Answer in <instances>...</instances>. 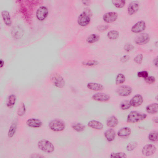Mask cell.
Returning a JSON list of instances; mask_svg holds the SVG:
<instances>
[{"label":"cell","mask_w":158,"mask_h":158,"mask_svg":"<svg viewBox=\"0 0 158 158\" xmlns=\"http://www.w3.org/2000/svg\"><path fill=\"white\" fill-rule=\"evenodd\" d=\"M137 75L138 77L144 79L148 76V73L146 71H142L138 72Z\"/></svg>","instance_id":"obj_40"},{"label":"cell","mask_w":158,"mask_h":158,"mask_svg":"<svg viewBox=\"0 0 158 158\" xmlns=\"http://www.w3.org/2000/svg\"><path fill=\"white\" fill-rule=\"evenodd\" d=\"M99 38L100 37L98 34H93L90 35L87 37L86 41L89 44H93L98 41Z\"/></svg>","instance_id":"obj_26"},{"label":"cell","mask_w":158,"mask_h":158,"mask_svg":"<svg viewBox=\"0 0 158 158\" xmlns=\"http://www.w3.org/2000/svg\"><path fill=\"white\" fill-rule=\"evenodd\" d=\"M134 46L130 43H128L125 45L124 46V50L127 52H130L134 49Z\"/></svg>","instance_id":"obj_39"},{"label":"cell","mask_w":158,"mask_h":158,"mask_svg":"<svg viewBox=\"0 0 158 158\" xmlns=\"http://www.w3.org/2000/svg\"><path fill=\"white\" fill-rule=\"evenodd\" d=\"M131 106L129 101L127 100L123 101L120 105L121 109L123 110L129 109Z\"/></svg>","instance_id":"obj_33"},{"label":"cell","mask_w":158,"mask_h":158,"mask_svg":"<svg viewBox=\"0 0 158 158\" xmlns=\"http://www.w3.org/2000/svg\"><path fill=\"white\" fill-rule=\"evenodd\" d=\"M146 27L145 22L141 20L135 24L131 28V31L134 33L142 32L145 30Z\"/></svg>","instance_id":"obj_10"},{"label":"cell","mask_w":158,"mask_h":158,"mask_svg":"<svg viewBox=\"0 0 158 158\" xmlns=\"http://www.w3.org/2000/svg\"><path fill=\"white\" fill-rule=\"evenodd\" d=\"M158 104L154 103L148 105L146 108L147 112L151 114L156 113L158 112Z\"/></svg>","instance_id":"obj_22"},{"label":"cell","mask_w":158,"mask_h":158,"mask_svg":"<svg viewBox=\"0 0 158 158\" xmlns=\"http://www.w3.org/2000/svg\"><path fill=\"white\" fill-rule=\"evenodd\" d=\"M118 14L115 12H110L106 13L103 16L104 21L108 23H110L115 21L117 19Z\"/></svg>","instance_id":"obj_11"},{"label":"cell","mask_w":158,"mask_h":158,"mask_svg":"<svg viewBox=\"0 0 158 158\" xmlns=\"http://www.w3.org/2000/svg\"><path fill=\"white\" fill-rule=\"evenodd\" d=\"M50 129L55 132H60L65 129V122L59 119H55L50 122L49 124Z\"/></svg>","instance_id":"obj_4"},{"label":"cell","mask_w":158,"mask_h":158,"mask_svg":"<svg viewBox=\"0 0 158 158\" xmlns=\"http://www.w3.org/2000/svg\"><path fill=\"white\" fill-rule=\"evenodd\" d=\"M17 129V123L14 121L12 123L8 132V136L10 138L14 137Z\"/></svg>","instance_id":"obj_23"},{"label":"cell","mask_w":158,"mask_h":158,"mask_svg":"<svg viewBox=\"0 0 158 158\" xmlns=\"http://www.w3.org/2000/svg\"><path fill=\"white\" fill-rule=\"evenodd\" d=\"M0 61H1V63H0V64H1V67L2 68L3 66L4 65V62L3 60H2L1 59Z\"/></svg>","instance_id":"obj_44"},{"label":"cell","mask_w":158,"mask_h":158,"mask_svg":"<svg viewBox=\"0 0 158 158\" xmlns=\"http://www.w3.org/2000/svg\"><path fill=\"white\" fill-rule=\"evenodd\" d=\"M111 158H126L127 156L126 153L123 152L112 153L110 155Z\"/></svg>","instance_id":"obj_36"},{"label":"cell","mask_w":158,"mask_h":158,"mask_svg":"<svg viewBox=\"0 0 158 158\" xmlns=\"http://www.w3.org/2000/svg\"><path fill=\"white\" fill-rule=\"evenodd\" d=\"M37 146L41 151L47 153H53L55 150L54 144L49 140H40L38 142Z\"/></svg>","instance_id":"obj_3"},{"label":"cell","mask_w":158,"mask_h":158,"mask_svg":"<svg viewBox=\"0 0 158 158\" xmlns=\"http://www.w3.org/2000/svg\"><path fill=\"white\" fill-rule=\"evenodd\" d=\"M150 40V36L148 34L146 33L139 34L136 37L134 40L135 43L139 45L145 44Z\"/></svg>","instance_id":"obj_5"},{"label":"cell","mask_w":158,"mask_h":158,"mask_svg":"<svg viewBox=\"0 0 158 158\" xmlns=\"http://www.w3.org/2000/svg\"><path fill=\"white\" fill-rule=\"evenodd\" d=\"M138 146V143L135 141L131 142L129 143L127 146V150L128 151H133Z\"/></svg>","instance_id":"obj_34"},{"label":"cell","mask_w":158,"mask_h":158,"mask_svg":"<svg viewBox=\"0 0 158 158\" xmlns=\"http://www.w3.org/2000/svg\"><path fill=\"white\" fill-rule=\"evenodd\" d=\"M126 80V78L123 74H118L116 79V83L117 85H120L124 83Z\"/></svg>","instance_id":"obj_30"},{"label":"cell","mask_w":158,"mask_h":158,"mask_svg":"<svg viewBox=\"0 0 158 158\" xmlns=\"http://www.w3.org/2000/svg\"><path fill=\"white\" fill-rule=\"evenodd\" d=\"M147 117L146 114L137 111L131 112L127 117V121L130 123H135L142 121Z\"/></svg>","instance_id":"obj_1"},{"label":"cell","mask_w":158,"mask_h":158,"mask_svg":"<svg viewBox=\"0 0 158 158\" xmlns=\"http://www.w3.org/2000/svg\"><path fill=\"white\" fill-rule=\"evenodd\" d=\"M148 139L151 141L153 142L158 141V132L156 131H153L149 134Z\"/></svg>","instance_id":"obj_35"},{"label":"cell","mask_w":158,"mask_h":158,"mask_svg":"<svg viewBox=\"0 0 158 158\" xmlns=\"http://www.w3.org/2000/svg\"><path fill=\"white\" fill-rule=\"evenodd\" d=\"M156 150V147L154 145L147 144L143 147L142 151V154L145 156H151L155 154Z\"/></svg>","instance_id":"obj_6"},{"label":"cell","mask_w":158,"mask_h":158,"mask_svg":"<svg viewBox=\"0 0 158 158\" xmlns=\"http://www.w3.org/2000/svg\"><path fill=\"white\" fill-rule=\"evenodd\" d=\"M104 135L108 141L111 142L113 141L116 138V131L113 129H109L105 131Z\"/></svg>","instance_id":"obj_18"},{"label":"cell","mask_w":158,"mask_h":158,"mask_svg":"<svg viewBox=\"0 0 158 158\" xmlns=\"http://www.w3.org/2000/svg\"><path fill=\"white\" fill-rule=\"evenodd\" d=\"M82 64L83 66L92 67L97 65L99 64V62L98 61L96 60H90L83 61Z\"/></svg>","instance_id":"obj_28"},{"label":"cell","mask_w":158,"mask_h":158,"mask_svg":"<svg viewBox=\"0 0 158 158\" xmlns=\"http://www.w3.org/2000/svg\"><path fill=\"white\" fill-rule=\"evenodd\" d=\"M2 16L5 24L7 26H10L12 21L9 13L7 11H4L2 12Z\"/></svg>","instance_id":"obj_24"},{"label":"cell","mask_w":158,"mask_h":158,"mask_svg":"<svg viewBox=\"0 0 158 158\" xmlns=\"http://www.w3.org/2000/svg\"><path fill=\"white\" fill-rule=\"evenodd\" d=\"M140 7V4L138 2L133 1L131 2L127 9L128 14L130 15H133L136 13L138 11Z\"/></svg>","instance_id":"obj_14"},{"label":"cell","mask_w":158,"mask_h":158,"mask_svg":"<svg viewBox=\"0 0 158 158\" xmlns=\"http://www.w3.org/2000/svg\"><path fill=\"white\" fill-rule=\"evenodd\" d=\"M16 100V96L14 94H12L8 96L6 103L7 107L9 108L14 107L15 104Z\"/></svg>","instance_id":"obj_21"},{"label":"cell","mask_w":158,"mask_h":158,"mask_svg":"<svg viewBox=\"0 0 158 158\" xmlns=\"http://www.w3.org/2000/svg\"><path fill=\"white\" fill-rule=\"evenodd\" d=\"M26 124L29 127L33 128H41L42 125V121L36 118H30L26 122Z\"/></svg>","instance_id":"obj_13"},{"label":"cell","mask_w":158,"mask_h":158,"mask_svg":"<svg viewBox=\"0 0 158 158\" xmlns=\"http://www.w3.org/2000/svg\"><path fill=\"white\" fill-rule=\"evenodd\" d=\"M87 87L89 90L94 91H102L104 89V86L102 84L93 82L88 83Z\"/></svg>","instance_id":"obj_16"},{"label":"cell","mask_w":158,"mask_h":158,"mask_svg":"<svg viewBox=\"0 0 158 158\" xmlns=\"http://www.w3.org/2000/svg\"><path fill=\"white\" fill-rule=\"evenodd\" d=\"M50 80L52 84L58 89H63L65 84L64 78L58 73H54L51 74L50 77Z\"/></svg>","instance_id":"obj_2"},{"label":"cell","mask_w":158,"mask_h":158,"mask_svg":"<svg viewBox=\"0 0 158 158\" xmlns=\"http://www.w3.org/2000/svg\"><path fill=\"white\" fill-rule=\"evenodd\" d=\"M153 121H154L156 123H157L158 118L157 117H155L153 119Z\"/></svg>","instance_id":"obj_45"},{"label":"cell","mask_w":158,"mask_h":158,"mask_svg":"<svg viewBox=\"0 0 158 158\" xmlns=\"http://www.w3.org/2000/svg\"><path fill=\"white\" fill-rule=\"evenodd\" d=\"M22 30L19 27H14L12 30L13 35L17 38L20 37L23 34Z\"/></svg>","instance_id":"obj_31"},{"label":"cell","mask_w":158,"mask_h":158,"mask_svg":"<svg viewBox=\"0 0 158 158\" xmlns=\"http://www.w3.org/2000/svg\"><path fill=\"white\" fill-rule=\"evenodd\" d=\"M132 92V89L129 86L123 85L120 86L117 90L118 94L121 96H127L130 95Z\"/></svg>","instance_id":"obj_9"},{"label":"cell","mask_w":158,"mask_h":158,"mask_svg":"<svg viewBox=\"0 0 158 158\" xmlns=\"http://www.w3.org/2000/svg\"><path fill=\"white\" fill-rule=\"evenodd\" d=\"M87 125L92 129L102 130L104 128V125L101 122L96 120H92L88 123Z\"/></svg>","instance_id":"obj_17"},{"label":"cell","mask_w":158,"mask_h":158,"mask_svg":"<svg viewBox=\"0 0 158 158\" xmlns=\"http://www.w3.org/2000/svg\"><path fill=\"white\" fill-rule=\"evenodd\" d=\"M153 63H154V65L156 66L157 67V58H156L154 60V61H153Z\"/></svg>","instance_id":"obj_43"},{"label":"cell","mask_w":158,"mask_h":158,"mask_svg":"<svg viewBox=\"0 0 158 158\" xmlns=\"http://www.w3.org/2000/svg\"><path fill=\"white\" fill-rule=\"evenodd\" d=\"M108 28V26L107 25H100L98 27V29L99 31L103 32L107 30Z\"/></svg>","instance_id":"obj_41"},{"label":"cell","mask_w":158,"mask_h":158,"mask_svg":"<svg viewBox=\"0 0 158 158\" xmlns=\"http://www.w3.org/2000/svg\"><path fill=\"white\" fill-rule=\"evenodd\" d=\"M48 14V8L45 6H42L40 7L37 10L36 16L38 20L42 21L46 19Z\"/></svg>","instance_id":"obj_12"},{"label":"cell","mask_w":158,"mask_h":158,"mask_svg":"<svg viewBox=\"0 0 158 158\" xmlns=\"http://www.w3.org/2000/svg\"><path fill=\"white\" fill-rule=\"evenodd\" d=\"M112 3L114 5L118 8H121L124 7L126 4V1H113Z\"/></svg>","instance_id":"obj_32"},{"label":"cell","mask_w":158,"mask_h":158,"mask_svg":"<svg viewBox=\"0 0 158 158\" xmlns=\"http://www.w3.org/2000/svg\"><path fill=\"white\" fill-rule=\"evenodd\" d=\"M143 56L142 54L138 55L134 59L135 62L138 64H141L143 60Z\"/></svg>","instance_id":"obj_38"},{"label":"cell","mask_w":158,"mask_h":158,"mask_svg":"<svg viewBox=\"0 0 158 158\" xmlns=\"http://www.w3.org/2000/svg\"><path fill=\"white\" fill-rule=\"evenodd\" d=\"M26 112V108L25 104L24 103H22L17 110V115L19 116H22L25 114Z\"/></svg>","instance_id":"obj_29"},{"label":"cell","mask_w":158,"mask_h":158,"mask_svg":"<svg viewBox=\"0 0 158 158\" xmlns=\"http://www.w3.org/2000/svg\"><path fill=\"white\" fill-rule=\"evenodd\" d=\"M144 81L148 84H152L155 83L156 81L155 78L153 76H148L144 78Z\"/></svg>","instance_id":"obj_37"},{"label":"cell","mask_w":158,"mask_h":158,"mask_svg":"<svg viewBox=\"0 0 158 158\" xmlns=\"http://www.w3.org/2000/svg\"><path fill=\"white\" fill-rule=\"evenodd\" d=\"M73 129L78 132H81L84 131L86 129V126L81 123H77L72 125Z\"/></svg>","instance_id":"obj_25"},{"label":"cell","mask_w":158,"mask_h":158,"mask_svg":"<svg viewBox=\"0 0 158 158\" xmlns=\"http://www.w3.org/2000/svg\"><path fill=\"white\" fill-rule=\"evenodd\" d=\"M106 123L108 126L110 128H113L117 125L118 121L116 117L112 116L108 118Z\"/></svg>","instance_id":"obj_20"},{"label":"cell","mask_w":158,"mask_h":158,"mask_svg":"<svg viewBox=\"0 0 158 158\" xmlns=\"http://www.w3.org/2000/svg\"><path fill=\"white\" fill-rule=\"evenodd\" d=\"M92 99L98 102H107L110 100V97L107 94L98 93L93 95L92 96Z\"/></svg>","instance_id":"obj_8"},{"label":"cell","mask_w":158,"mask_h":158,"mask_svg":"<svg viewBox=\"0 0 158 158\" xmlns=\"http://www.w3.org/2000/svg\"><path fill=\"white\" fill-rule=\"evenodd\" d=\"M120 35V34L117 31L113 30L109 32L107 34V37L110 39L114 40L117 39Z\"/></svg>","instance_id":"obj_27"},{"label":"cell","mask_w":158,"mask_h":158,"mask_svg":"<svg viewBox=\"0 0 158 158\" xmlns=\"http://www.w3.org/2000/svg\"><path fill=\"white\" fill-rule=\"evenodd\" d=\"M131 133V130L130 128L128 127H126L118 130L117 135L120 137H126L129 136Z\"/></svg>","instance_id":"obj_19"},{"label":"cell","mask_w":158,"mask_h":158,"mask_svg":"<svg viewBox=\"0 0 158 158\" xmlns=\"http://www.w3.org/2000/svg\"><path fill=\"white\" fill-rule=\"evenodd\" d=\"M143 102V99L142 96L139 94L135 95L130 101L131 106L135 107L139 106Z\"/></svg>","instance_id":"obj_15"},{"label":"cell","mask_w":158,"mask_h":158,"mask_svg":"<svg viewBox=\"0 0 158 158\" xmlns=\"http://www.w3.org/2000/svg\"><path fill=\"white\" fill-rule=\"evenodd\" d=\"M91 21L89 15L86 12H84L79 16L78 19V22L79 25L82 27H85L88 25Z\"/></svg>","instance_id":"obj_7"},{"label":"cell","mask_w":158,"mask_h":158,"mask_svg":"<svg viewBox=\"0 0 158 158\" xmlns=\"http://www.w3.org/2000/svg\"><path fill=\"white\" fill-rule=\"evenodd\" d=\"M130 58V57L128 55H125L121 59V61L122 62H125L129 60Z\"/></svg>","instance_id":"obj_42"}]
</instances>
